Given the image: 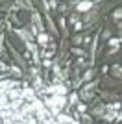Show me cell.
I'll list each match as a JSON object with an SVG mask.
<instances>
[{
	"label": "cell",
	"instance_id": "obj_1",
	"mask_svg": "<svg viewBox=\"0 0 122 124\" xmlns=\"http://www.w3.org/2000/svg\"><path fill=\"white\" fill-rule=\"evenodd\" d=\"M94 8V0H78L76 2V11L78 13H87Z\"/></svg>",
	"mask_w": 122,
	"mask_h": 124
},
{
	"label": "cell",
	"instance_id": "obj_2",
	"mask_svg": "<svg viewBox=\"0 0 122 124\" xmlns=\"http://www.w3.org/2000/svg\"><path fill=\"white\" fill-rule=\"evenodd\" d=\"M6 46H8V50L11 52V56L15 57V63H17V67H20V69H26V59L22 57V54H19V52H17L15 48L11 46V43H9V45H6Z\"/></svg>",
	"mask_w": 122,
	"mask_h": 124
},
{
	"label": "cell",
	"instance_id": "obj_3",
	"mask_svg": "<svg viewBox=\"0 0 122 124\" xmlns=\"http://www.w3.org/2000/svg\"><path fill=\"white\" fill-rule=\"evenodd\" d=\"M20 98L24 100V102H33L37 98L35 96V87H22L20 91Z\"/></svg>",
	"mask_w": 122,
	"mask_h": 124
},
{
	"label": "cell",
	"instance_id": "obj_4",
	"mask_svg": "<svg viewBox=\"0 0 122 124\" xmlns=\"http://www.w3.org/2000/svg\"><path fill=\"white\" fill-rule=\"evenodd\" d=\"M43 15H45V21H46L45 30H50L52 33H54V37H57L59 35V30H57V26H56V22H54V19H52V15L50 13H43Z\"/></svg>",
	"mask_w": 122,
	"mask_h": 124
},
{
	"label": "cell",
	"instance_id": "obj_5",
	"mask_svg": "<svg viewBox=\"0 0 122 124\" xmlns=\"http://www.w3.org/2000/svg\"><path fill=\"white\" fill-rule=\"evenodd\" d=\"M104 113H106V104L98 102V104L92 106V109H91V117H92V119H100Z\"/></svg>",
	"mask_w": 122,
	"mask_h": 124
},
{
	"label": "cell",
	"instance_id": "obj_6",
	"mask_svg": "<svg viewBox=\"0 0 122 124\" xmlns=\"http://www.w3.org/2000/svg\"><path fill=\"white\" fill-rule=\"evenodd\" d=\"M13 31H15V33H17V35H19V37H20V39H22L24 43L33 41V35H31V33H30V30H26V28H15Z\"/></svg>",
	"mask_w": 122,
	"mask_h": 124
},
{
	"label": "cell",
	"instance_id": "obj_7",
	"mask_svg": "<svg viewBox=\"0 0 122 124\" xmlns=\"http://www.w3.org/2000/svg\"><path fill=\"white\" fill-rule=\"evenodd\" d=\"M17 85H20L17 80H9V78H4V80H0V89H2V91H9V89L17 87Z\"/></svg>",
	"mask_w": 122,
	"mask_h": 124
},
{
	"label": "cell",
	"instance_id": "obj_8",
	"mask_svg": "<svg viewBox=\"0 0 122 124\" xmlns=\"http://www.w3.org/2000/svg\"><path fill=\"white\" fill-rule=\"evenodd\" d=\"M52 37L46 33V31H39V33H35V41H37V45H41V46H46V43L50 41Z\"/></svg>",
	"mask_w": 122,
	"mask_h": 124
},
{
	"label": "cell",
	"instance_id": "obj_9",
	"mask_svg": "<svg viewBox=\"0 0 122 124\" xmlns=\"http://www.w3.org/2000/svg\"><path fill=\"white\" fill-rule=\"evenodd\" d=\"M98 41H100V31H98L96 35H94V39H92V45H91V54H89V59H91V63L94 61V57H96V48H98Z\"/></svg>",
	"mask_w": 122,
	"mask_h": 124
},
{
	"label": "cell",
	"instance_id": "obj_10",
	"mask_svg": "<svg viewBox=\"0 0 122 124\" xmlns=\"http://www.w3.org/2000/svg\"><path fill=\"white\" fill-rule=\"evenodd\" d=\"M78 98H81V102H91V100H94V93L92 91H81L80 89Z\"/></svg>",
	"mask_w": 122,
	"mask_h": 124
},
{
	"label": "cell",
	"instance_id": "obj_11",
	"mask_svg": "<svg viewBox=\"0 0 122 124\" xmlns=\"http://www.w3.org/2000/svg\"><path fill=\"white\" fill-rule=\"evenodd\" d=\"M72 54L78 56V57H89V56H87V52H85V48H80V46H74V48H72Z\"/></svg>",
	"mask_w": 122,
	"mask_h": 124
},
{
	"label": "cell",
	"instance_id": "obj_12",
	"mask_svg": "<svg viewBox=\"0 0 122 124\" xmlns=\"http://www.w3.org/2000/svg\"><path fill=\"white\" fill-rule=\"evenodd\" d=\"M107 45L111 48H118L120 46V37H109V39H107Z\"/></svg>",
	"mask_w": 122,
	"mask_h": 124
},
{
	"label": "cell",
	"instance_id": "obj_13",
	"mask_svg": "<svg viewBox=\"0 0 122 124\" xmlns=\"http://www.w3.org/2000/svg\"><path fill=\"white\" fill-rule=\"evenodd\" d=\"M76 109H78V113H87V109H89V104L87 102H78L76 104Z\"/></svg>",
	"mask_w": 122,
	"mask_h": 124
},
{
	"label": "cell",
	"instance_id": "obj_14",
	"mask_svg": "<svg viewBox=\"0 0 122 124\" xmlns=\"http://www.w3.org/2000/svg\"><path fill=\"white\" fill-rule=\"evenodd\" d=\"M92 76H94V70L87 69L85 72H83V76H81V82H89V80H92Z\"/></svg>",
	"mask_w": 122,
	"mask_h": 124
},
{
	"label": "cell",
	"instance_id": "obj_15",
	"mask_svg": "<svg viewBox=\"0 0 122 124\" xmlns=\"http://www.w3.org/2000/svg\"><path fill=\"white\" fill-rule=\"evenodd\" d=\"M78 100H80V98H78V93H70V94H69V108L76 106Z\"/></svg>",
	"mask_w": 122,
	"mask_h": 124
},
{
	"label": "cell",
	"instance_id": "obj_16",
	"mask_svg": "<svg viewBox=\"0 0 122 124\" xmlns=\"http://www.w3.org/2000/svg\"><path fill=\"white\" fill-rule=\"evenodd\" d=\"M98 85V80H94V82H89V83H85L83 87H81V91H94V87Z\"/></svg>",
	"mask_w": 122,
	"mask_h": 124
},
{
	"label": "cell",
	"instance_id": "obj_17",
	"mask_svg": "<svg viewBox=\"0 0 122 124\" xmlns=\"http://www.w3.org/2000/svg\"><path fill=\"white\" fill-rule=\"evenodd\" d=\"M109 70H111V74H113V76H115V78H117V80H118V78H120V72H122L120 65H113V67L109 69Z\"/></svg>",
	"mask_w": 122,
	"mask_h": 124
},
{
	"label": "cell",
	"instance_id": "obj_18",
	"mask_svg": "<svg viewBox=\"0 0 122 124\" xmlns=\"http://www.w3.org/2000/svg\"><path fill=\"white\" fill-rule=\"evenodd\" d=\"M9 72H13V76H17V78L22 76V70H20V67H17V65H9Z\"/></svg>",
	"mask_w": 122,
	"mask_h": 124
},
{
	"label": "cell",
	"instance_id": "obj_19",
	"mask_svg": "<svg viewBox=\"0 0 122 124\" xmlns=\"http://www.w3.org/2000/svg\"><path fill=\"white\" fill-rule=\"evenodd\" d=\"M81 43H83V35H81V33L72 37V45H81Z\"/></svg>",
	"mask_w": 122,
	"mask_h": 124
},
{
	"label": "cell",
	"instance_id": "obj_20",
	"mask_svg": "<svg viewBox=\"0 0 122 124\" xmlns=\"http://www.w3.org/2000/svg\"><path fill=\"white\" fill-rule=\"evenodd\" d=\"M78 21H80V13H78V11H76V13H72V15H70V19H69V22H70V24H76Z\"/></svg>",
	"mask_w": 122,
	"mask_h": 124
},
{
	"label": "cell",
	"instance_id": "obj_21",
	"mask_svg": "<svg viewBox=\"0 0 122 124\" xmlns=\"http://www.w3.org/2000/svg\"><path fill=\"white\" fill-rule=\"evenodd\" d=\"M54 52H56V50H48V52H43V54H41V59H50V57L54 56Z\"/></svg>",
	"mask_w": 122,
	"mask_h": 124
},
{
	"label": "cell",
	"instance_id": "obj_22",
	"mask_svg": "<svg viewBox=\"0 0 122 124\" xmlns=\"http://www.w3.org/2000/svg\"><path fill=\"white\" fill-rule=\"evenodd\" d=\"M109 37H111V30H109V28H104V31H102V39H109Z\"/></svg>",
	"mask_w": 122,
	"mask_h": 124
},
{
	"label": "cell",
	"instance_id": "obj_23",
	"mask_svg": "<svg viewBox=\"0 0 122 124\" xmlns=\"http://www.w3.org/2000/svg\"><path fill=\"white\" fill-rule=\"evenodd\" d=\"M59 26H61V30H65V28H67V19H65V15L59 17Z\"/></svg>",
	"mask_w": 122,
	"mask_h": 124
},
{
	"label": "cell",
	"instance_id": "obj_24",
	"mask_svg": "<svg viewBox=\"0 0 122 124\" xmlns=\"http://www.w3.org/2000/svg\"><path fill=\"white\" fill-rule=\"evenodd\" d=\"M120 13H122V11H120V8H117V9H115V13H113V19H115V21H120Z\"/></svg>",
	"mask_w": 122,
	"mask_h": 124
},
{
	"label": "cell",
	"instance_id": "obj_25",
	"mask_svg": "<svg viewBox=\"0 0 122 124\" xmlns=\"http://www.w3.org/2000/svg\"><path fill=\"white\" fill-rule=\"evenodd\" d=\"M81 28H83V22H81V21H78L76 24H74V31H81Z\"/></svg>",
	"mask_w": 122,
	"mask_h": 124
},
{
	"label": "cell",
	"instance_id": "obj_26",
	"mask_svg": "<svg viewBox=\"0 0 122 124\" xmlns=\"http://www.w3.org/2000/svg\"><path fill=\"white\" fill-rule=\"evenodd\" d=\"M85 59H87V57H78V59H76V65H85Z\"/></svg>",
	"mask_w": 122,
	"mask_h": 124
},
{
	"label": "cell",
	"instance_id": "obj_27",
	"mask_svg": "<svg viewBox=\"0 0 122 124\" xmlns=\"http://www.w3.org/2000/svg\"><path fill=\"white\" fill-rule=\"evenodd\" d=\"M41 65H45V67H52V61H50V59H45V61H41Z\"/></svg>",
	"mask_w": 122,
	"mask_h": 124
},
{
	"label": "cell",
	"instance_id": "obj_28",
	"mask_svg": "<svg viewBox=\"0 0 122 124\" xmlns=\"http://www.w3.org/2000/svg\"><path fill=\"white\" fill-rule=\"evenodd\" d=\"M109 72V67H107V65H104V67H102V74H107Z\"/></svg>",
	"mask_w": 122,
	"mask_h": 124
},
{
	"label": "cell",
	"instance_id": "obj_29",
	"mask_svg": "<svg viewBox=\"0 0 122 124\" xmlns=\"http://www.w3.org/2000/svg\"><path fill=\"white\" fill-rule=\"evenodd\" d=\"M2 28H4V22L0 21V33H2Z\"/></svg>",
	"mask_w": 122,
	"mask_h": 124
},
{
	"label": "cell",
	"instance_id": "obj_30",
	"mask_svg": "<svg viewBox=\"0 0 122 124\" xmlns=\"http://www.w3.org/2000/svg\"><path fill=\"white\" fill-rule=\"evenodd\" d=\"M0 2H4V0H0Z\"/></svg>",
	"mask_w": 122,
	"mask_h": 124
},
{
	"label": "cell",
	"instance_id": "obj_31",
	"mask_svg": "<svg viewBox=\"0 0 122 124\" xmlns=\"http://www.w3.org/2000/svg\"><path fill=\"white\" fill-rule=\"evenodd\" d=\"M91 124H94V122H91Z\"/></svg>",
	"mask_w": 122,
	"mask_h": 124
}]
</instances>
